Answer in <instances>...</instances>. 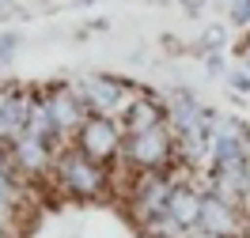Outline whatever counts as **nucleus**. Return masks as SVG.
Returning <instances> with one entry per match:
<instances>
[{
	"mask_svg": "<svg viewBox=\"0 0 250 238\" xmlns=\"http://www.w3.org/2000/svg\"><path fill=\"white\" fill-rule=\"evenodd\" d=\"M83 140H87V151H95V155H106L110 147H114V128H110L106 121H95V125H87Z\"/></svg>",
	"mask_w": 250,
	"mask_h": 238,
	"instance_id": "1",
	"label": "nucleus"
},
{
	"mask_svg": "<svg viewBox=\"0 0 250 238\" xmlns=\"http://www.w3.org/2000/svg\"><path fill=\"white\" fill-rule=\"evenodd\" d=\"M171 212L182 223H193L197 216H201V201H197V197H189V193H174V197H171Z\"/></svg>",
	"mask_w": 250,
	"mask_h": 238,
	"instance_id": "2",
	"label": "nucleus"
},
{
	"mask_svg": "<svg viewBox=\"0 0 250 238\" xmlns=\"http://www.w3.org/2000/svg\"><path fill=\"white\" fill-rule=\"evenodd\" d=\"M201 220L212 231H231V220H228V212H224L220 201H201Z\"/></svg>",
	"mask_w": 250,
	"mask_h": 238,
	"instance_id": "3",
	"label": "nucleus"
},
{
	"mask_svg": "<svg viewBox=\"0 0 250 238\" xmlns=\"http://www.w3.org/2000/svg\"><path fill=\"white\" fill-rule=\"evenodd\" d=\"M68 182L80 185V189H95V185H99V178H91V170H87L83 163H68Z\"/></svg>",
	"mask_w": 250,
	"mask_h": 238,
	"instance_id": "4",
	"label": "nucleus"
},
{
	"mask_svg": "<svg viewBox=\"0 0 250 238\" xmlns=\"http://www.w3.org/2000/svg\"><path fill=\"white\" fill-rule=\"evenodd\" d=\"M91 98L99 102V106H110V102L118 98V87H110L106 79H99V83H91Z\"/></svg>",
	"mask_w": 250,
	"mask_h": 238,
	"instance_id": "5",
	"label": "nucleus"
},
{
	"mask_svg": "<svg viewBox=\"0 0 250 238\" xmlns=\"http://www.w3.org/2000/svg\"><path fill=\"white\" fill-rule=\"evenodd\" d=\"M247 16H250V0H239V4H235V23H243Z\"/></svg>",
	"mask_w": 250,
	"mask_h": 238,
	"instance_id": "6",
	"label": "nucleus"
},
{
	"mask_svg": "<svg viewBox=\"0 0 250 238\" xmlns=\"http://www.w3.org/2000/svg\"><path fill=\"white\" fill-rule=\"evenodd\" d=\"M16 46V34H8V38H4V42H0V57H8V49Z\"/></svg>",
	"mask_w": 250,
	"mask_h": 238,
	"instance_id": "7",
	"label": "nucleus"
}]
</instances>
